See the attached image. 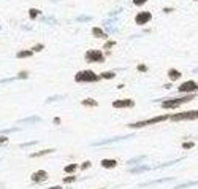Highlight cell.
I'll return each mask as SVG.
<instances>
[{
	"label": "cell",
	"instance_id": "6da1fadb",
	"mask_svg": "<svg viewBox=\"0 0 198 189\" xmlns=\"http://www.w3.org/2000/svg\"><path fill=\"white\" fill-rule=\"evenodd\" d=\"M195 97H196V94H185V96L176 97V99L163 100V102H162V108H165V110H174V108H177V107L184 105V103H188V102H192V100H193Z\"/></svg>",
	"mask_w": 198,
	"mask_h": 189
},
{
	"label": "cell",
	"instance_id": "7a4b0ae2",
	"mask_svg": "<svg viewBox=\"0 0 198 189\" xmlns=\"http://www.w3.org/2000/svg\"><path fill=\"white\" fill-rule=\"evenodd\" d=\"M169 119V115H162V116H154V118H149V119H141V121H136V122H130L128 127L130 129H141V127H147V126H154V124H158V122H163Z\"/></svg>",
	"mask_w": 198,
	"mask_h": 189
},
{
	"label": "cell",
	"instance_id": "3957f363",
	"mask_svg": "<svg viewBox=\"0 0 198 189\" xmlns=\"http://www.w3.org/2000/svg\"><path fill=\"white\" fill-rule=\"evenodd\" d=\"M100 80H101L100 75H97L92 70H81L74 75V81L76 83H97Z\"/></svg>",
	"mask_w": 198,
	"mask_h": 189
},
{
	"label": "cell",
	"instance_id": "277c9868",
	"mask_svg": "<svg viewBox=\"0 0 198 189\" xmlns=\"http://www.w3.org/2000/svg\"><path fill=\"white\" fill-rule=\"evenodd\" d=\"M198 119V110H188V111H182V113H174L169 115V121H196Z\"/></svg>",
	"mask_w": 198,
	"mask_h": 189
},
{
	"label": "cell",
	"instance_id": "5b68a950",
	"mask_svg": "<svg viewBox=\"0 0 198 189\" xmlns=\"http://www.w3.org/2000/svg\"><path fill=\"white\" fill-rule=\"evenodd\" d=\"M84 59L89 64H103L106 57L103 54V51H100V49H89L84 54Z\"/></svg>",
	"mask_w": 198,
	"mask_h": 189
},
{
	"label": "cell",
	"instance_id": "8992f818",
	"mask_svg": "<svg viewBox=\"0 0 198 189\" xmlns=\"http://www.w3.org/2000/svg\"><path fill=\"white\" fill-rule=\"evenodd\" d=\"M177 91H179V94H182V96H185V94H196L198 92V83L193 81V80H187V81L179 84Z\"/></svg>",
	"mask_w": 198,
	"mask_h": 189
},
{
	"label": "cell",
	"instance_id": "52a82bcc",
	"mask_svg": "<svg viewBox=\"0 0 198 189\" xmlns=\"http://www.w3.org/2000/svg\"><path fill=\"white\" fill-rule=\"evenodd\" d=\"M128 138H133V135H120V137H112V138H106V140H98V141H93L92 146H105V145L117 143V141L128 140Z\"/></svg>",
	"mask_w": 198,
	"mask_h": 189
},
{
	"label": "cell",
	"instance_id": "ba28073f",
	"mask_svg": "<svg viewBox=\"0 0 198 189\" xmlns=\"http://www.w3.org/2000/svg\"><path fill=\"white\" fill-rule=\"evenodd\" d=\"M152 21V13L150 11H139L135 16V24L136 26H146Z\"/></svg>",
	"mask_w": 198,
	"mask_h": 189
},
{
	"label": "cell",
	"instance_id": "9c48e42d",
	"mask_svg": "<svg viewBox=\"0 0 198 189\" xmlns=\"http://www.w3.org/2000/svg\"><path fill=\"white\" fill-rule=\"evenodd\" d=\"M112 107L117 110H124V108H133L135 107V100L131 99H120V100H114Z\"/></svg>",
	"mask_w": 198,
	"mask_h": 189
},
{
	"label": "cell",
	"instance_id": "30bf717a",
	"mask_svg": "<svg viewBox=\"0 0 198 189\" xmlns=\"http://www.w3.org/2000/svg\"><path fill=\"white\" fill-rule=\"evenodd\" d=\"M48 178H49L48 172H46V170H41V168L36 170V172H33L32 176H30V179H32L33 183H36V184H38V183H44Z\"/></svg>",
	"mask_w": 198,
	"mask_h": 189
},
{
	"label": "cell",
	"instance_id": "8fae6325",
	"mask_svg": "<svg viewBox=\"0 0 198 189\" xmlns=\"http://www.w3.org/2000/svg\"><path fill=\"white\" fill-rule=\"evenodd\" d=\"M38 122H43V119L40 116H29V118H24L19 121V124H29V126H33V124H38Z\"/></svg>",
	"mask_w": 198,
	"mask_h": 189
},
{
	"label": "cell",
	"instance_id": "7c38bea8",
	"mask_svg": "<svg viewBox=\"0 0 198 189\" xmlns=\"http://www.w3.org/2000/svg\"><path fill=\"white\" fill-rule=\"evenodd\" d=\"M92 35L95 37V38H103V40H106V38H108L106 32L103 30L101 27H92Z\"/></svg>",
	"mask_w": 198,
	"mask_h": 189
},
{
	"label": "cell",
	"instance_id": "4fadbf2b",
	"mask_svg": "<svg viewBox=\"0 0 198 189\" xmlns=\"http://www.w3.org/2000/svg\"><path fill=\"white\" fill-rule=\"evenodd\" d=\"M181 77H182V73L179 72L177 69H168V78H169V81H177Z\"/></svg>",
	"mask_w": 198,
	"mask_h": 189
},
{
	"label": "cell",
	"instance_id": "5bb4252c",
	"mask_svg": "<svg viewBox=\"0 0 198 189\" xmlns=\"http://www.w3.org/2000/svg\"><path fill=\"white\" fill-rule=\"evenodd\" d=\"M33 51L32 49H21L16 53V59H27V57H32Z\"/></svg>",
	"mask_w": 198,
	"mask_h": 189
},
{
	"label": "cell",
	"instance_id": "9a60e30c",
	"mask_svg": "<svg viewBox=\"0 0 198 189\" xmlns=\"http://www.w3.org/2000/svg\"><path fill=\"white\" fill-rule=\"evenodd\" d=\"M100 164H101L103 168H114L117 165V160L116 159H103Z\"/></svg>",
	"mask_w": 198,
	"mask_h": 189
},
{
	"label": "cell",
	"instance_id": "2e32d148",
	"mask_svg": "<svg viewBox=\"0 0 198 189\" xmlns=\"http://www.w3.org/2000/svg\"><path fill=\"white\" fill-rule=\"evenodd\" d=\"M147 170H152V167H149V165H138V167L130 168V173H144V172H147Z\"/></svg>",
	"mask_w": 198,
	"mask_h": 189
},
{
	"label": "cell",
	"instance_id": "e0dca14e",
	"mask_svg": "<svg viewBox=\"0 0 198 189\" xmlns=\"http://www.w3.org/2000/svg\"><path fill=\"white\" fill-rule=\"evenodd\" d=\"M79 168V165L78 164H68V165H65V168H63V172L67 173V175H73L76 170Z\"/></svg>",
	"mask_w": 198,
	"mask_h": 189
},
{
	"label": "cell",
	"instance_id": "ac0fdd59",
	"mask_svg": "<svg viewBox=\"0 0 198 189\" xmlns=\"http://www.w3.org/2000/svg\"><path fill=\"white\" fill-rule=\"evenodd\" d=\"M51 153H54V149H52V148H48V149L38 151V153H32L30 157H41V156H48V154H51Z\"/></svg>",
	"mask_w": 198,
	"mask_h": 189
},
{
	"label": "cell",
	"instance_id": "d6986e66",
	"mask_svg": "<svg viewBox=\"0 0 198 189\" xmlns=\"http://www.w3.org/2000/svg\"><path fill=\"white\" fill-rule=\"evenodd\" d=\"M116 77V72L114 70H106V72H101L100 73V78L101 80H112Z\"/></svg>",
	"mask_w": 198,
	"mask_h": 189
},
{
	"label": "cell",
	"instance_id": "ffe728a7",
	"mask_svg": "<svg viewBox=\"0 0 198 189\" xmlns=\"http://www.w3.org/2000/svg\"><path fill=\"white\" fill-rule=\"evenodd\" d=\"M171 179H174L173 176H169V178H162V179H154V181H149V183H144V184H141V186H150V184H160V183H166V181H171Z\"/></svg>",
	"mask_w": 198,
	"mask_h": 189
},
{
	"label": "cell",
	"instance_id": "44dd1931",
	"mask_svg": "<svg viewBox=\"0 0 198 189\" xmlns=\"http://www.w3.org/2000/svg\"><path fill=\"white\" fill-rule=\"evenodd\" d=\"M144 159H146V156H144V154H139V156L133 157V159H130L128 162H127V165H136V164H139L141 160H144Z\"/></svg>",
	"mask_w": 198,
	"mask_h": 189
},
{
	"label": "cell",
	"instance_id": "7402d4cb",
	"mask_svg": "<svg viewBox=\"0 0 198 189\" xmlns=\"http://www.w3.org/2000/svg\"><path fill=\"white\" fill-rule=\"evenodd\" d=\"M81 103H82V107H98V102L95 99H84Z\"/></svg>",
	"mask_w": 198,
	"mask_h": 189
},
{
	"label": "cell",
	"instance_id": "603a6c76",
	"mask_svg": "<svg viewBox=\"0 0 198 189\" xmlns=\"http://www.w3.org/2000/svg\"><path fill=\"white\" fill-rule=\"evenodd\" d=\"M198 181H188V183H182V184H177L174 186V189H185V187H192V186H196Z\"/></svg>",
	"mask_w": 198,
	"mask_h": 189
},
{
	"label": "cell",
	"instance_id": "cb8c5ba5",
	"mask_svg": "<svg viewBox=\"0 0 198 189\" xmlns=\"http://www.w3.org/2000/svg\"><path fill=\"white\" fill-rule=\"evenodd\" d=\"M38 16H40V10H36V8H29V18L30 19H36Z\"/></svg>",
	"mask_w": 198,
	"mask_h": 189
},
{
	"label": "cell",
	"instance_id": "d4e9b609",
	"mask_svg": "<svg viewBox=\"0 0 198 189\" xmlns=\"http://www.w3.org/2000/svg\"><path fill=\"white\" fill-rule=\"evenodd\" d=\"M30 49H32L33 53H40V51H43V49H44V45H43V43H35Z\"/></svg>",
	"mask_w": 198,
	"mask_h": 189
},
{
	"label": "cell",
	"instance_id": "484cf974",
	"mask_svg": "<svg viewBox=\"0 0 198 189\" xmlns=\"http://www.w3.org/2000/svg\"><path fill=\"white\" fill-rule=\"evenodd\" d=\"M76 21H78V22H89V21H92V16L82 14V16H78V18H76Z\"/></svg>",
	"mask_w": 198,
	"mask_h": 189
},
{
	"label": "cell",
	"instance_id": "4316f807",
	"mask_svg": "<svg viewBox=\"0 0 198 189\" xmlns=\"http://www.w3.org/2000/svg\"><path fill=\"white\" fill-rule=\"evenodd\" d=\"M62 181H63L65 184H70V183H73V181H76V176H74V175H67V176L62 179Z\"/></svg>",
	"mask_w": 198,
	"mask_h": 189
},
{
	"label": "cell",
	"instance_id": "83f0119b",
	"mask_svg": "<svg viewBox=\"0 0 198 189\" xmlns=\"http://www.w3.org/2000/svg\"><path fill=\"white\" fill-rule=\"evenodd\" d=\"M193 146H195V141H193V140H190V141H184V143H182V149H185V151H187V149H192Z\"/></svg>",
	"mask_w": 198,
	"mask_h": 189
},
{
	"label": "cell",
	"instance_id": "f1b7e54d",
	"mask_svg": "<svg viewBox=\"0 0 198 189\" xmlns=\"http://www.w3.org/2000/svg\"><path fill=\"white\" fill-rule=\"evenodd\" d=\"M16 77H17V80H27V78H29V72H27V70H21L19 73L16 75Z\"/></svg>",
	"mask_w": 198,
	"mask_h": 189
},
{
	"label": "cell",
	"instance_id": "f546056e",
	"mask_svg": "<svg viewBox=\"0 0 198 189\" xmlns=\"http://www.w3.org/2000/svg\"><path fill=\"white\" fill-rule=\"evenodd\" d=\"M43 22H46V24H57V19H55V18L54 16H49V18H43V19H41Z\"/></svg>",
	"mask_w": 198,
	"mask_h": 189
},
{
	"label": "cell",
	"instance_id": "4dcf8cb0",
	"mask_svg": "<svg viewBox=\"0 0 198 189\" xmlns=\"http://www.w3.org/2000/svg\"><path fill=\"white\" fill-rule=\"evenodd\" d=\"M117 41L116 40H108V41H105V51H109L111 48H112V46H114Z\"/></svg>",
	"mask_w": 198,
	"mask_h": 189
},
{
	"label": "cell",
	"instance_id": "1f68e13d",
	"mask_svg": "<svg viewBox=\"0 0 198 189\" xmlns=\"http://www.w3.org/2000/svg\"><path fill=\"white\" fill-rule=\"evenodd\" d=\"M63 99H65L63 96H52V97L46 99V103H51V102H55V100H63Z\"/></svg>",
	"mask_w": 198,
	"mask_h": 189
},
{
	"label": "cell",
	"instance_id": "d6a6232c",
	"mask_svg": "<svg viewBox=\"0 0 198 189\" xmlns=\"http://www.w3.org/2000/svg\"><path fill=\"white\" fill-rule=\"evenodd\" d=\"M19 127H11V129H5V130H0V135H6V134H11V132H17Z\"/></svg>",
	"mask_w": 198,
	"mask_h": 189
},
{
	"label": "cell",
	"instance_id": "836d02e7",
	"mask_svg": "<svg viewBox=\"0 0 198 189\" xmlns=\"http://www.w3.org/2000/svg\"><path fill=\"white\" fill-rule=\"evenodd\" d=\"M36 143H38V140H32V141H27V143H22L21 148H29V146H33Z\"/></svg>",
	"mask_w": 198,
	"mask_h": 189
},
{
	"label": "cell",
	"instance_id": "e575fe53",
	"mask_svg": "<svg viewBox=\"0 0 198 189\" xmlns=\"http://www.w3.org/2000/svg\"><path fill=\"white\" fill-rule=\"evenodd\" d=\"M131 2H133L135 6H143V5L147 3V0H131Z\"/></svg>",
	"mask_w": 198,
	"mask_h": 189
},
{
	"label": "cell",
	"instance_id": "d590c367",
	"mask_svg": "<svg viewBox=\"0 0 198 189\" xmlns=\"http://www.w3.org/2000/svg\"><path fill=\"white\" fill-rule=\"evenodd\" d=\"M89 167H90V160H84V162L79 165V168H81V170H87Z\"/></svg>",
	"mask_w": 198,
	"mask_h": 189
},
{
	"label": "cell",
	"instance_id": "8d00e7d4",
	"mask_svg": "<svg viewBox=\"0 0 198 189\" xmlns=\"http://www.w3.org/2000/svg\"><path fill=\"white\" fill-rule=\"evenodd\" d=\"M17 77H13V78H6V80H0V84H8V83H11V81H16Z\"/></svg>",
	"mask_w": 198,
	"mask_h": 189
},
{
	"label": "cell",
	"instance_id": "74e56055",
	"mask_svg": "<svg viewBox=\"0 0 198 189\" xmlns=\"http://www.w3.org/2000/svg\"><path fill=\"white\" fill-rule=\"evenodd\" d=\"M136 69H138V72H143V73H144V72H147V65H144V64H138Z\"/></svg>",
	"mask_w": 198,
	"mask_h": 189
},
{
	"label": "cell",
	"instance_id": "f35d334b",
	"mask_svg": "<svg viewBox=\"0 0 198 189\" xmlns=\"http://www.w3.org/2000/svg\"><path fill=\"white\" fill-rule=\"evenodd\" d=\"M6 143H8V137L0 135V146H3V145H6Z\"/></svg>",
	"mask_w": 198,
	"mask_h": 189
},
{
	"label": "cell",
	"instance_id": "ab89813d",
	"mask_svg": "<svg viewBox=\"0 0 198 189\" xmlns=\"http://www.w3.org/2000/svg\"><path fill=\"white\" fill-rule=\"evenodd\" d=\"M173 11H174L173 6H165V8H163V13H173Z\"/></svg>",
	"mask_w": 198,
	"mask_h": 189
},
{
	"label": "cell",
	"instance_id": "60d3db41",
	"mask_svg": "<svg viewBox=\"0 0 198 189\" xmlns=\"http://www.w3.org/2000/svg\"><path fill=\"white\" fill-rule=\"evenodd\" d=\"M54 124L59 126V124H60V118H54Z\"/></svg>",
	"mask_w": 198,
	"mask_h": 189
},
{
	"label": "cell",
	"instance_id": "b9f144b4",
	"mask_svg": "<svg viewBox=\"0 0 198 189\" xmlns=\"http://www.w3.org/2000/svg\"><path fill=\"white\" fill-rule=\"evenodd\" d=\"M48 189H62V186H49Z\"/></svg>",
	"mask_w": 198,
	"mask_h": 189
},
{
	"label": "cell",
	"instance_id": "7bdbcfd3",
	"mask_svg": "<svg viewBox=\"0 0 198 189\" xmlns=\"http://www.w3.org/2000/svg\"><path fill=\"white\" fill-rule=\"evenodd\" d=\"M193 73H198V67H196V69H195V70H193Z\"/></svg>",
	"mask_w": 198,
	"mask_h": 189
},
{
	"label": "cell",
	"instance_id": "ee69618b",
	"mask_svg": "<svg viewBox=\"0 0 198 189\" xmlns=\"http://www.w3.org/2000/svg\"><path fill=\"white\" fill-rule=\"evenodd\" d=\"M51 2H60V0H51Z\"/></svg>",
	"mask_w": 198,
	"mask_h": 189
},
{
	"label": "cell",
	"instance_id": "f6af8a7d",
	"mask_svg": "<svg viewBox=\"0 0 198 189\" xmlns=\"http://www.w3.org/2000/svg\"><path fill=\"white\" fill-rule=\"evenodd\" d=\"M193 2H198V0H193Z\"/></svg>",
	"mask_w": 198,
	"mask_h": 189
},
{
	"label": "cell",
	"instance_id": "bcb514c9",
	"mask_svg": "<svg viewBox=\"0 0 198 189\" xmlns=\"http://www.w3.org/2000/svg\"><path fill=\"white\" fill-rule=\"evenodd\" d=\"M100 189H105V187H100Z\"/></svg>",
	"mask_w": 198,
	"mask_h": 189
},
{
	"label": "cell",
	"instance_id": "7dc6e473",
	"mask_svg": "<svg viewBox=\"0 0 198 189\" xmlns=\"http://www.w3.org/2000/svg\"><path fill=\"white\" fill-rule=\"evenodd\" d=\"M0 30H2V27H0Z\"/></svg>",
	"mask_w": 198,
	"mask_h": 189
}]
</instances>
